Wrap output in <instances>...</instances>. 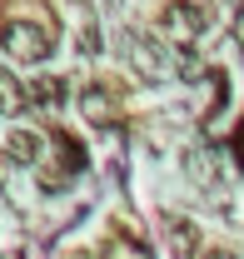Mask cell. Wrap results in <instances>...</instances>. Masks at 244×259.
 Here are the masks:
<instances>
[{
	"mask_svg": "<svg viewBox=\"0 0 244 259\" xmlns=\"http://www.w3.org/2000/svg\"><path fill=\"white\" fill-rule=\"evenodd\" d=\"M55 35L60 25L55 20H20V15H5V25H0V50L5 55H15V60H45L50 50H55Z\"/></svg>",
	"mask_w": 244,
	"mask_h": 259,
	"instance_id": "cell-1",
	"label": "cell"
},
{
	"mask_svg": "<svg viewBox=\"0 0 244 259\" xmlns=\"http://www.w3.org/2000/svg\"><path fill=\"white\" fill-rule=\"evenodd\" d=\"M210 25H214V15L199 0H170L159 10V30H170V35H205Z\"/></svg>",
	"mask_w": 244,
	"mask_h": 259,
	"instance_id": "cell-2",
	"label": "cell"
},
{
	"mask_svg": "<svg viewBox=\"0 0 244 259\" xmlns=\"http://www.w3.org/2000/svg\"><path fill=\"white\" fill-rule=\"evenodd\" d=\"M80 110H85V120H95V125H110V120H120V90L110 80H100V85H90L80 95Z\"/></svg>",
	"mask_w": 244,
	"mask_h": 259,
	"instance_id": "cell-3",
	"label": "cell"
},
{
	"mask_svg": "<svg viewBox=\"0 0 244 259\" xmlns=\"http://www.w3.org/2000/svg\"><path fill=\"white\" fill-rule=\"evenodd\" d=\"M5 160L35 164L40 160V135H35V130H10V135H5Z\"/></svg>",
	"mask_w": 244,
	"mask_h": 259,
	"instance_id": "cell-4",
	"label": "cell"
},
{
	"mask_svg": "<svg viewBox=\"0 0 244 259\" xmlns=\"http://www.w3.org/2000/svg\"><path fill=\"white\" fill-rule=\"evenodd\" d=\"M170 244H175V254H180V259H199V254H205L199 229L189 225V220H170Z\"/></svg>",
	"mask_w": 244,
	"mask_h": 259,
	"instance_id": "cell-5",
	"label": "cell"
},
{
	"mask_svg": "<svg viewBox=\"0 0 244 259\" xmlns=\"http://www.w3.org/2000/svg\"><path fill=\"white\" fill-rule=\"evenodd\" d=\"M25 100H35V105H60V100H65V80H50V75H45V80H35Z\"/></svg>",
	"mask_w": 244,
	"mask_h": 259,
	"instance_id": "cell-6",
	"label": "cell"
},
{
	"mask_svg": "<svg viewBox=\"0 0 244 259\" xmlns=\"http://www.w3.org/2000/svg\"><path fill=\"white\" fill-rule=\"evenodd\" d=\"M20 100H25V95H20V85L0 70V110H10V105H20Z\"/></svg>",
	"mask_w": 244,
	"mask_h": 259,
	"instance_id": "cell-7",
	"label": "cell"
},
{
	"mask_svg": "<svg viewBox=\"0 0 244 259\" xmlns=\"http://www.w3.org/2000/svg\"><path fill=\"white\" fill-rule=\"evenodd\" d=\"M199 259H234V254H229V249H219V244H214V249H205V254H199Z\"/></svg>",
	"mask_w": 244,
	"mask_h": 259,
	"instance_id": "cell-8",
	"label": "cell"
}]
</instances>
